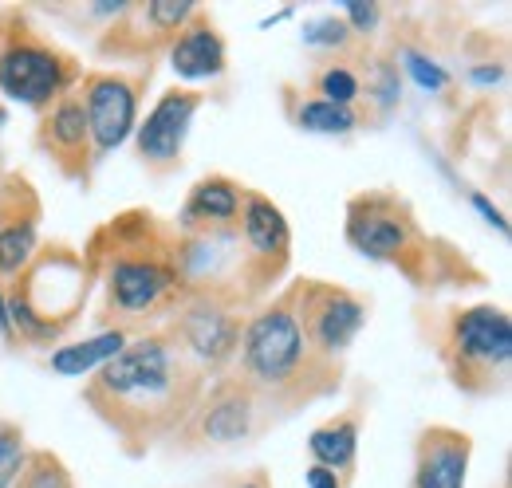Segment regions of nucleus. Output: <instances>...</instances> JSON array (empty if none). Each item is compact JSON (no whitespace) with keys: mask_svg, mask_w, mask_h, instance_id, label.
<instances>
[{"mask_svg":"<svg viewBox=\"0 0 512 488\" xmlns=\"http://www.w3.org/2000/svg\"><path fill=\"white\" fill-rule=\"evenodd\" d=\"M304 363V327L292 307L260 311L245 331V366L260 382H284Z\"/></svg>","mask_w":512,"mask_h":488,"instance_id":"nucleus-1","label":"nucleus"},{"mask_svg":"<svg viewBox=\"0 0 512 488\" xmlns=\"http://www.w3.org/2000/svg\"><path fill=\"white\" fill-rule=\"evenodd\" d=\"M453 355L465 374H493L512 359V323L501 307H469L453 319Z\"/></svg>","mask_w":512,"mask_h":488,"instance_id":"nucleus-2","label":"nucleus"},{"mask_svg":"<svg viewBox=\"0 0 512 488\" xmlns=\"http://www.w3.org/2000/svg\"><path fill=\"white\" fill-rule=\"evenodd\" d=\"M174 363L162 339H138L127 343L99 374V390L111 398H158L170 390Z\"/></svg>","mask_w":512,"mask_h":488,"instance_id":"nucleus-3","label":"nucleus"},{"mask_svg":"<svg viewBox=\"0 0 512 488\" xmlns=\"http://www.w3.org/2000/svg\"><path fill=\"white\" fill-rule=\"evenodd\" d=\"M64 60L40 44H12L0 56V91L16 103L44 107L64 91Z\"/></svg>","mask_w":512,"mask_h":488,"instance_id":"nucleus-4","label":"nucleus"},{"mask_svg":"<svg viewBox=\"0 0 512 488\" xmlns=\"http://www.w3.org/2000/svg\"><path fill=\"white\" fill-rule=\"evenodd\" d=\"M347 241L363 256L375 260H398L410 244V221L406 213L386 197H359L347 217Z\"/></svg>","mask_w":512,"mask_h":488,"instance_id":"nucleus-5","label":"nucleus"},{"mask_svg":"<svg viewBox=\"0 0 512 488\" xmlns=\"http://www.w3.org/2000/svg\"><path fill=\"white\" fill-rule=\"evenodd\" d=\"M134 111H138L134 87L123 75H95V79H87L83 115H87V130H91V138H95V146L103 154L127 142V134L134 130Z\"/></svg>","mask_w":512,"mask_h":488,"instance_id":"nucleus-6","label":"nucleus"},{"mask_svg":"<svg viewBox=\"0 0 512 488\" xmlns=\"http://www.w3.org/2000/svg\"><path fill=\"white\" fill-rule=\"evenodd\" d=\"M304 319H308V331L312 339L320 343V351L327 355H339L351 347V339L359 335L367 311L359 300H351L347 292L339 288H327V284H312L304 292Z\"/></svg>","mask_w":512,"mask_h":488,"instance_id":"nucleus-7","label":"nucleus"},{"mask_svg":"<svg viewBox=\"0 0 512 488\" xmlns=\"http://www.w3.org/2000/svg\"><path fill=\"white\" fill-rule=\"evenodd\" d=\"M197 115V95L193 91H166L158 99V107L146 115V122L138 126V150L146 162L166 166L182 154L190 122Z\"/></svg>","mask_w":512,"mask_h":488,"instance_id":"nucleus-8","label":"nucleus"},{"mask_svg":"<svg viewBox=\"0 0 512 488\" xmlns=\"http://www.w3.org/2000/svg\"><path fill=\"white\" fill-rule=\"evenodd\" d=\"M178 284V272L162 260H142V256H123L111 268V296L123 311H150L158 307Z\"/></svg>","mask_w":512,"mask_h":488,"instance_id":"nucleus-9","label":"nucleus"},{"mask_svg":"<svg viewBox=\"0 0 512 488\" xmlns=\"http://www.w3.org/2000/svg\"><path fill=\"white\" fill-rule=\"evenodd\" d=\"M469 437L457 429H430L418 449V488H465Z\"/></svg>","mask_w":512,"mask_h":488,"instance_id":"nucleus-10","label":"nucleus"},{"mask_svg":"<svg viewBox=\"0 0 512 488\" xmlns=\"http://www.w3.org/2000/svg\"><path fill=\"white\" fill-rule=\"evenodd\" d=\"M170 63L182 79H217L225 71V40L209 20H193L178 32Z\"/></svg>","mask_w":512,"mask_h":488,"instance_id":"nucleus-11","label":"nucleus"},{"mask_svg":"<svg viewBox=\"0 0 512 488\" xmlns=\"http://www.w3.org/2000/svg\"><path fill=\"white\" fill-rule=\"evenodd\" d=\"M182 335H186V343H190V351L197 355V359H205V363H221V359L233 351V343H237V323H233L225 311L201 304L186 315Z\"/></svg>","mask_w":512,"mask_h":488,"instance_id":"nucleus-12","label":"nucleus"},{"mask_svg":"<svg viewBox=\"0 0 512 488\" xmlns=\"http://www.w3.org/2000/svg\"><path fill=\"white\" fill-rule=\"evenodd\" d=\"M245 241L253 244V252L260 256H284L288 252V221H284V213L268 201V197H249L245 201Z\"/></svg>","mask_w":512,"mask_h":488,"instance_id":"nucleus-13","label":"nucleus"},{"mask_svg":"<svg viewBox=\"0 0 512 488\" xmlns=\"http://www.w3.org/2000/svg\"><path fill=\"white\" fill-rule=\"evenodd\" d=\"M241 201H245L241 185H233L229 178H205V182L193 185L186 221H213V225H229V221H237Z\"/></svg>","mask_w":512,"mask_h":488,"instance_id":"nucleus-14","label":"nucleus"},{"mask_svg":"<svg viewBox=\"0 0 512 488\" xmlns=\"http://www.w3.org/2000/svg\"><path fill=\"white\" fill-rule=\"evenodd\" d=\"M123 347H127V335L123 331H103V335H91L83 343L60 347L52 355V370L56 374H87L91 366H107Z\"/></svg>","mask_w":512,"mask_h":488,"instance_id":"nucleus-15","label":"nucleus"},{"mask_svg":"<svg viewBox=\"0 0 512 488\" xmlns=\"http://www.w3.org/2000/svg\"><path fill=\"white\" fill-rule=\"evenodd\" d=\"M249 426H253V406H249L245 394H221V398L205 410V418H201V433H205L209 441H221V445L241 441V437L249 433Z\"/></svg>","mask_w":512,"mask_h":488,"instance_id":"nucleus-16","label":"nucleus"},{"mask_svg":"<svg viewBox=\"0 0 512 488\" xmlns=\"http://www.w3.org/2000/svg\"><path fill=\"white\" fill-rule=\"evenodd\" d=\"M44 130H48L52 150L64 154V158H79V154L87 150V138H91L87 115H83V103H79V99H60Z\"/></svg>","mask_w":512,"mask_h":488,"instance_id":"nucleus-17","label":"nucleus"},{"mask_svg":"<svg viewBox=\"0 0 512 488\" xmlns=\"http://www.w3.org/2000/svg\"><path fill=\"white\" fill-rule=\"evenodd\" d=\"M355 445H359V429L355 422H335V426H320L308 437V449L316 457V465L339 473L355 461Z\"/></svg>","mask_w":512,"mask_h":488,"instance_id":"nucleus-18","label":"nucleus"},{"mask_svg":"<svg viewBox=\"0 0 512 488\" xmlns=\"http://www.w3.org/2000/svg\"><path fill=\"white\" fill-rule=\"evenodd\" d=\"M36 248V225L32 221H16L8 229H0V276H16L28 256Z\"/></svg>","mask_w":512,"mask_h":488,"instance_id":"nucleus-19","label":"nucleus"},{"mask_svg":"<svg viewBox=\"0 0 512 488\" xmlns=\"http://www.w3.org/2000/svg\"><path fill=\"white\" fill-rule=\"evenodd\" d=\"M300 126L312 130V134H347V130L355 126V111H351V107L323 103V99H312V103H304V111H300Z\"/></svg>","mask_w":512,"mask_h":488,"instance_id":"nucleus-20","label":"nucleus"},{"mask_svg":"<svg viewBox=\"0 0 512 488\" xmlns=\"http://www.w3.org/2000/svg\"><path fill=\"white\" fill-rule=\"evenodd\" d=\"M24 473V437L20 429L0 426V488H12Z\"/></svg>","mask_w":512,"mask_h":488,"instance_id":"nucleus-21","label":"nucleus"},{"mask_svg":"<svg viewBox=\"0 0 512 488\" xmlns=\"http://www.w3.org/2000/svg\"><path fill=\"white\" fill-rule=\"evenodd\" d=\"M320 91H323V103L351 107L355 95H359V79H355L347 67H327V71L320 75Z\"/></svg>","mask_w":512,"mask_h":488,"instance_id":"nucleus-22","label":"nucleus"},{"mask_svg":"<svg viewBox=\"0 0 512 488\" xmlns=\"http://www.w3.org/2000/svg\"><path fill=\"white\" fill-rule=\"evenodd\" d=\"M402 60H406V71H410V79L422 87V91H442L449 83L446 67L438 60H430V56H422V52H414V48H406L402 52Z\"/></svg>","mask_w":512,"mask_h":488,"instance_id":"nucleus-23","label":"nucleus"},{"mask_svg":"<svg viewBox=\"0 0 512 488\" xmlns=\"http://www.w3.org/2000/svg\"><path fill=\"white\" fill-rule=\"evenodd\" d=\"M146 16H150V24L158 32H182L193 20V4L190 0H154L146 8Z\"/></svg>","mask_w":512,"mask_h":488,"instance_id":"nucleus-24","label":"nucleus"},{"mask_svg":"<svg viewBox=\"0 0 512 488\" xmlns=\"http://www.w3.org/2000/svg\"><path fill=\"white\" fill-rule=\"evenodd\" d=\"M24 488H71V481H67L64 465H60L56 457H48V453H36V457L28 461Z\"/></svg>","mask_w":512,"mask_h":488,"instance_id":"nucleus-25","label":"nucleus"},{"mask_svg":"<svg viewBox=\"0 0 512 488\" xmlns=\"http://www.w3.org/2000/svg\"><path fill=\"white\" fill-rule=\"evenodd\" d=\"M347 36H351L347 20H335V16H320L304 28V44H320V48H339L347 44Z\"/></svg>","mask_w":512,"mask_h":488,"instance_id":"nucleus-26","label":"nucleus"},{"mask_svg":"<svg viewBox=\"0 0 512 488\" xmlns=\"http://www.w3.org/2000/svg\"><path fill=\"white\" fill-rule=\"evenodd\" d=\"M347 16H351V24H355L359 32H371V28L379 24V8L367 4V0H347ZM351 24H347V28H351Z\"/></svg>","mask_w":512,"mask_h":488,"instance_id":"nucleus-27","label":"nucleus"},{"mask_svg":"<svg viewBox=\"0 0 512 488\" xmlns=\"http://www.w3.org/2000/svg\"><path fill=\"white\" fill-rule=\"evenodd\" d=\"M308 488H339V477L331 469H323V465H312L308 469Z\"/></svg>","mask_w":512,"mask_h":488,"instance_id":"nucleus-28","label":"nucleus"},{"mask_svg":"<svg viewBox=\"0 0 512 488\" xmlns=\"http://www.w3.org/2000/svg\"><path fill=\"white\" fill-rule=\"evenodd\" d=\"M473 205H477V209H481V213H485V217H489V221H493V225H497L501 233L509 229V225H505V217H501V213H497V209H493V205H489V201H485L481 193H473Z\"/></svg>","mask_w":512,"mask_h":488,"instance_id":"nucleus-29","label":"nucleus"},{"mask_svg":"<svg viewBox=\"0 0 512 488\" xmlns=\"http://www.w3.org/2000/svg\"><path fill=\"white\" fill-rule=\"evenodd\" d=\"M473 79H477V83H497V79H501V67H493V71L481 67V71H473Z\"/></svg>","mask_w":512,"mask_h":488,"instance_id":"nucleus-30","label":"nucleus"},{"mask_svg":"<svg viewBox=\"0 0 512 488\" xmlns=\"http://www.w3.org/2000/svg\"><path fill=\"white\" fill-rule=\"evenodd\" d=\"M0 331H4V335H12V319H8V304H4V296H0Z\"/></svg>","mask_w":512,"mask_h":488,"instance_id":"nucleus-31","label":"nucleus"},{"mask_svg":"<svg viewBox=\"0 0 512 488\" xmlns=\"http://www.w3.org/2000/svg\"><path fill=\"white\" fill-rule=\"evenodd\" d=\"M241 488H260V485H241Z\"/></svg>","mask_w":512,"mask_h":488,"instance_id":"nucleus-32","label":"nucleus"}]
</instances>
